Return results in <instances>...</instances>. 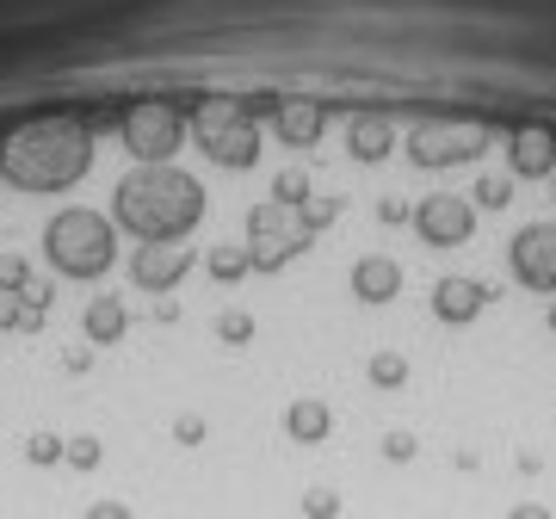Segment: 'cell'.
<instances>
[{
	"label": "cell",
	"instance_id": "cell-1",
	"mask_svg": "<svg viewBox=\"0 0 556 519\" xmlns=\"http://www.w3.org/2000/svg\"><path fill=\"white\" fill-rule=\"evenodd\" d=\"M112 223L130 229L142 248L186 241L204 223V186L179 167H130L112 192Z\"/></svg>",
	"mask_w": 556,
	"mask_h": 519
},
{
	"label": "cell",
	"instance_id": "cell-2",
	"mask_svg": "<svg viewBox=\"0 0 556 519\" xmlns=\"http://www.w3.org/2000/svg\"><path fill=\"white\" fill-rule=\"evenodd\" d=\"M93 167V130L87 118H31L0 142V180L20 192H68Z\"/></svg>",
	"mask_w": 556,
	"mask_h": 519
},
{
	"label": "cell",
	"instance_id": "cell-3",
	"mask_svg": "<svg viewBox=\"0 0 556 519\" xmlns=\"http://www.w3.org/2000/svg\"><path fill=\"white\" fill-rule=\"evenodd\" d=\"M43 260L62 279H105L118 260V223L87 211V204H68L43 223Z\"/></svg>",
	"mask_w": 556,
	"mask_h": 519
},
{
	"label": "cell",
	"instance_id": "cell-4",
	"mask_svg": "<svg viewBox=\"0 0 556 519\" xmlns=\"http://www.w3.org/2000/svg\"><path fill=\"white\" fill-rule=\"evenodd\" d=\"M186 130L199 137V149L217 161V167H236V174H241V167H254V161H260V118L241 100H229V93L192 100Z\"/></svg>",
	"mask_w": 556,
	"mask_h": 519
},
{
	"label": "cell",
	"instance_id": "cell-5",
	"mask_svg": "<svg viewBox=\"0 0 556 519\" xmlns=\"http://www.w3.org/2000/svg\"><path fill=\"white\" fill-rule=\"evenodd\" d=\"M118 137L137 155V167H174L179 142H186V112L174 100H130L118 112Z\"/></svg>",
	"mask_w": 556,
	"mask_h": 519
},
{
	"label": "cell",
	"instance_id": "cell-6",
	"mask_svg": "<svg viewBox=\"0 0 556 519\" xmlns=\"http://www.w3.org/2000/svg\"><path fill=\"white\" fill-rule=\"evenodd\" d=\"M309 241H316V229L291 204L266 199L248 211V260H254V273H285L298 254H309Z\"/></svg>",
	"mask_w": 556,
	"mask_h": 519
},
{
	"label": "cell",
	"instance_id": "cell-7",
	"mask_svg": "<svg viewBox=\"0 0 556 519\" xmlns=\"http://www.w3.org/2000/svg\"><path fill=\"white\" fill-rule=\"evenodd\" d=\"M489 149V124L477 118H420L408 130V161L415 167H457Z\"/></svg>",
	"mask_w": 556,
	"mask_h": 519
},
{
	"label": "cell",
	"instance_id": "cell-8",
	"mask_svg": "<svg viewBox=\"0 0 556 519\" xmlns=\"http://www.w3.org/2000/svg\"><path fill=\"white\" fill-rule=\"evenodd\" d=\"M415 236L427 248H464L477 236V204L457 199V192H433V199L415 204Z\"/></svg>",
	"mask_w": 556,
	"mask_h": 519
},
{
	"label": "cell",
	"instance_id": "cell-9",
	"mask_svg": "<svg viewBox=\"0 0 556 519\" xmlns=\"http://www.w3.org/2000/svg\"><path fill=\"white\" fill-rule=\"evenodd\" d=\"M507 266H514V279L538 298H551L556 291V223H526L507 248Z\"/></svg>",
	"mask_w": 556,
	"mask_h": 519
},
{
	"label": "cell",
	"instance_id": "cell-10",
	"mask_svg": "<svg viewBox=\"0 0 556 519\" xmlns=\"http://www.w3.org/2000/svg\"><path fill=\"white\" fill-rule=\"evenodd\" d=\"M186 273H192V248H179V241H161V248H137L130 254V279L142 291H155V298H167Z\"/></svg>",
	"mask_w": 556,
	"mask_h": 519
},
{
	"label": "cell",
	"instance_id": "cell-11",
	"mask_svg": "<svg viewBox=\"0 0 556 519\" xmlns=\"http://www.w3.org/2000/svg\"><path fill=\"white\" fill-rule=\"evenodd\" d=\"M489 298H495V291H489L482 279H464V273H452V279L433 284V316L445 321V328H470V321L489 309Z\"/></svg>",
	"mask_w": 556,
	"mask_h": 519
},
{
	"label": "cell",
	"instance_id": "cell-12",
	"mask_svg": "<svg viewBox=\"0 0 556 519\" xmlns=\"http://www.w3.org/2000/svg\"><path fill=\"white\" fill-rule=\"evenodd\" d=\"M507 174H514V180H551L556 174V137L544 124L514 130V142H507Z\"/></svg>",
	"mask_w": 556,
	"mask_h": 519
},
{
	"label": "cell",
	"instance_id": "cell-13",
	"mask_svg": "<svg viewBox=\"0 0 556 519\" xmlns=\"http://www.w3.org/2000/svg\"><path fill=\"white\" fill-rule=\"evenodd\" d=\"M273 130H278L285 149H316L321 130H328V105H321V100H278Z\"/></svg>",
	"mask_w": 556,
	"mask_h": 519
},
{
	"label": "cell",
	"instance_id": "cell-14",
	"mask_svg": "<svg viewBox=\"0 0 556 519\" xmlns=\"http://www.w3.org/2000/svg\"><path fill=\"white\" fill-rule=\"evenodd\" d=\"M390 149H396V124L383 118V112H358L353 124H346V155L353 161H390Z\"/></svg>",
	"mask_w": 556,
	"mask_h": 519
},
{
	"label": "cell",
	"instance_id": "cell-15",
	"mask_svg": "<svg viewBox=\"0 0 556 519\" xmlns=\"http://www.w3.org/2000/svg\"><path fill=\"white\" fill-rule=\"evenodd\" d=\"M353 298L358 303H390L402 298V266L390 254H365L353 266Z\"/></svg>",
	"mask_w": 556,
	"mask_h": 519
},
{
	"label": "cell",
	"instance_id": "cell-16",
	"mask_svg": "<svg viewBox=\"0 0 556 519\" xmlns=\"http://www.w3.org/2000/svg\"><path fill=\"white\" fill-rule=\"evenodd\" d=\"M285 433H291V445H321L334 433V408L321 396H298L285 408Z\"/></svg>",
	"mask_w": 556,
	"mask_h": 519
},
{
	"label": "cell",
	"instance_id": "cell-17",
	"mask_svg": "<svg viewBox=\"0 0 556 519\" xmlns=\"http://www.w3.org/2000/svg\"><path fill=\"white\" fill-rule=\"evenodd\" d=\"M80 328H87L93 346H118L124 328H130V316H124L118 298H93V303H87V316H80Z\"/></svg>",
	"mask_w": 556,
	"mask_h": 519
},
{
	"label": "cell",
	"instance_id": "cell-18",
	"mask_svg": "<svg viewBox=\"0 0 556 519\" xmlns=\"http://www.w3.org/2000/svg\"><path fill=\"white\" fill-rule=\"evenodd\" d=\"M204 273L217 284H241L248 273H254V260H248V241H217L211 254H204Z\"/></svg>",
	"mask_w": 556,
	"mask_h": 519
},
{
	"label": "cell",
	"instance_id": "cell-19",
	"mask_svg": "<svg viewBox=\"0 0 556 519\" xmlns=\"http://www.w3.org/2000/svg\"><path fill=\"white\" fill-rule=\"evenodd\" d=\"M43 328V309H31L25 298H7L0 291V334H38Z\"/></svg>",
	"mask_w": 556,
	"mask_h": 519
},
{
	"label": "cell",
	"instance_id": "cell-20",
	"mask_svg": "<svg viewBox=\"0 0 556 519\" xmlns=\"http://www.w3.org/2000/svg\"><path fill=\"white\" fill-rule=\"evenodd\" d=\"M365 378L378 383V390H402V383H408V359H402L396 346H383V353H371Z\"/></svg>",
	"mask_w": 556,
	"mask_h": 519
},
{
	"label": "cell",
	"instance_id": "cell-21",
	"mask_svg": "<svg viewBox=\"0 0 556 519\" xmlns=\"http://www.w3.org/2000/svg\"><path fill=\"white\" fill-rule=\"evenodd\" d=\"M470 204H477V211H507V204H514V174H482Z\"/></svg>",
	"mask_w": 556,
	"mask_h": 519
},
{
	"label": "cell",
	"instance_id": "cell-22",
	"mask_svg": "<svg viewBox=\"0 0 556 519\" xmlns=\"http://www.w3.org/2000/svg\"><path fill=\"white\" fill-rule=\"evenodd\" d=\"M62 464L87 477V470H100V464H105V445L93 440V433H75V440H68V452H62Z\"/></svg>",
	"mask_w": 556,
	"mask_h": 519
},
{
	"label": "cell",
	"instance_id": "cell-23",
	"mask_svg": "<svg viewBox=\"0 0 556 519\" xmlns=\"http://www.w3.org/2000/svg\"><path fill=\"white\" fill-rule=\"evenodd\" d=\"M273 199L291 204V211H303V204H309V174H303V167H285V174L273 180Z\"/></svg>",
	"mask_w": 556,
	"mask_h": 519
},
{
	"label": "cell",
	"instance_id": "cell-24",
	"mask_svg": "<svg viewBox=\"0 0 556 519\" xmlns=\"http://www.w3.org/2000/svg\"><path fill=\"white\" fill-rule=\"evenodd\" d=\"M62 452H68V440H62V433H31V440H25V464H38V470L62 464Z\"/></svg>",
	"mask_w": 556,
	"mask_h": 519
},
{
	"label": "cell",
	"instance_id": "cell-25",
	"mask_svg": "<svg viewBox=\"0 0 556 519\" xmlns=\"http://www.w3.org/2000/svg\"><path fill=\"white\" fill-rule=\"evenodd\" d=\"M217 340H223V346H248V340H254V316H248V309H223V316H217Z\"/></svg>",
	"mask_w": 556,
	"mask_h": 519
},
{
	"label": "cell",
	"instance_id": "cell-26",
	"mask_svg": "<svg viewBox=\"0 0 556 519\" xmlns=\"http://www.w3.org/2000/svg\"><path fill=\"white\" fill-rule=\"evenodd\" d=\"M31 284H38V279H31V266H25L20 254H13V260H0V291H7V298H25Z\"/></svg>",
	"mask_w": 556,
	"mask_h": 519
},
{
	"label": "cell",
	"instance_id": "cell-27",
	"mask_svg": "<svg viewBox=\"0 0 556 519\" xmlns=\"http://www.w3.org/2000/svg\"><path fill=\"white\" fill-rule=\"evenodd\" d=\"M303 519H340V495L334 489H309L303 495Z\"/></svg>",
	"mask_w": 556,
	"mask_h": 519
},
{
	"label": "cell",
	"instance_id": "cell-28",
	"mask_svg": "<svg viewBox=\"0 0 556 519\" xmlns=\"http://www.w3.org/2000/svg\"><path fill=\"white\" fill-rule=\"evenodd\" d=\"M415 452H420L415 433H402V427H396V433H383V458H390V464H415Z\"/></svg>",
	"mask_w": 556,
	"mask_h": 519
},
{
	"label": "cell",
	"instance_id": "cell-29",
	"mask_svg": "<svg viewBox=\"0 0 556 519\" xmlns=\"http://www.w3.org/2000/svg\"><path fill=\"white\" fill-rule=\"evenodd\" d=\"M204 440H211L204 415H179V420H174V445H204Z\"/></svg>",
	"mask_w": 556,
	"mask_h": 519
},
{
	"label": "cell",
	"instance_id": "cell-30",
	"mask_svg": "<svg viewBox=\"0 0 556 519\" xmlns=\"http://www.w3.org/2000/svg\"><path fill=\"white\" fill-rule=\"evenodd\" d=\"M334 217H340V199H309L303 204V223H309V229H328Z\"/></svg>",
	"mask_w": 556,
	"mask_h": 519
},
{
	"label": "cell",
	"instance_id": "cell-31",
	"mask_svg": "<svg viewBox=\"0 0 556 519\" xmlns=\"http://www.w3.org/2000/svg\"><path fill=\"white\" fill-rule=\"evenodd\" d=\"M378 223H390V229H396V223H415V211H408L402 199H383L378 204Z\"/></svg>",
	"mask_w": 556,
	"mask_h": 519
},
{
	"label": "cell",
	"instance_id": "cell-32",
	"mask_svg": "<svg viewBox=\"0 0 556 519\" xmlns=\"http://www.w3.org/2000/svg\"><path fill=\"white\" fill-rule=\"evenodd\" d=\"M87 519H137V514H130L124 501H93V507H87Z\"/></svg>",
	"mask_w": 556,
	"mask_h": 519
},
{
	"label": "cell",
	"instance_id": "cell-33",
	"mask_svg": "<svg viewBox=\"0 0 556 519\" xmlns=\"http://www.w3.org/2000/svg\"><path fill=\"white\" fill-rule=\"evenodd\" d=\"M507 519H556V514H551V507H544V501H519V507H514V514H507Z\"/></svg>",
	"mask_w": 556,
	"mask_h": 519
},
{
	"label": "cell",
	"instance_id": "cell-34",
	"mask_svg": "<svg viewBox=\"0 0 556 519\" xmlns=\"http://www.w3.org/2000/svg\"><path fill=\"white\" fill-rule=\"evenodd\" d=\"M62 365H68V371H87V365H93V353H87V346H68V353H62Z\"/></svg>",
	"mask_w": 556,
	"mask_h": 519
},
{
	"label": "cell",
	"instance_id": "cell-35",
	"mask_svg": "<svg viewBox=\"0 0 556 519\" xmlns=\"http://www.w3.org/2000/svg\"><path fill=\"white\" fill-rule=\"evenodd\" d=\"M155 321H179V303L174 298H155Z\"/></svg>",
	"mask_w": 556,
	"mask_h": 519
},
{
	"label": "cell",
	"instance_id": "cell-36",
	"mask_svg": "<svg viewBox=\"0 0 556 519\" xmlns=\"http://www.w3.org/2000/svg\"><path fill=\"white\" fill-rule=\"evenodd\" d=\"M544 321H551V334H556V303H551V316H544Z\"/></svg>",
	"mask_w": 556,
	"mask_h": 519
},
{
	"label": "cell",
	"instance_id": "cell-37",
	"mask_svg": "<svg viewBox=\"0 0 556 519\" xmlns=\"http://www.w3.org/2000/svg\"><path fill=\"white\" fill-rule=\"evenodd\" d=\"M551 180H556V174H551Z\"/></svg>",
	"mask_w": 556,
	"mask_h": 519
}]
</instances>
